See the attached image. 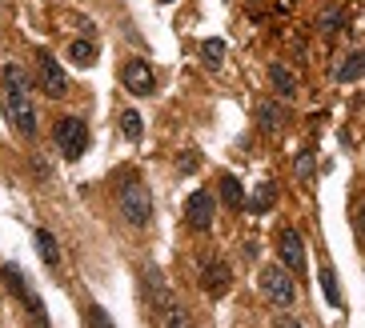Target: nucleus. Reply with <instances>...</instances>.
<instances>
[{
	"mask_svg": "<svg viewBox=\"0 0 365 328\" xmlns=\"http://www.w3.org/2000/svg\"><path fill=\"white\" fill-rule=\"evenodd\" d=\"M0 85H4V112H8V121L16 124L20 136H32L37 133V109H32V80H28V73L20 64H4Z\"/></svg>",
	"mask_w": 365,
	"mask_h": 328,
	"instance_id": "1",
	"label": "nucleus"
},
{
	"mask_svg": "<svg viewBox=\"0 0 365 328\" xmlns=\"http://www.w3.org/2000/svg\"><path fill=\"white\" fill-rule=\"evenodd\" d=\"M116 208H121V217H125L133 229H145V224L152 220V196H149V188H145L137 176L121 181V188H116Z\"/></svg>",
	"mask_w": 365,
	"mask_h": 328,
	"instance_id": "2",
	"label": "nucleus"
},
{
	"mask_svg": "<svg viewBox=\"0 0 365 328\" xmlns=\"http://www.w3.org/2000/svg\"><path fill=\"white\" fill-rule=\"evenodd\" d=\"M261 292H265V300H269V304L289 308V304L297 300V284H293L289 268H281V265L261 268Z\"/></svg>",
	"mask_w": 365,
	"mask_h": 328,
	"instance_id": "3",
	"label": "nucleus"
},
{
	"mask_svg": "<svg viewBox=\"0 0 365 328\" xmlns=\"http://www.w3.org/2000/svg\"><path fill=\"white\" fill-rule=\"evenodd\" d=\"M52 136H56V148H61L68 160L85 157L88 128H85V121H80V116H61V121H56V128H52Z\"/></svg>",
	"mask_w": 365,
	"mask_h": 328,
	"instance_id": "4",
	"label": "nucleus"
},
{
	"mask_svg": "<svg viewBox=\"0 0 365 328\" xmlns=\"http://www.w3.org/2000/svg\"><path fill=\"white\" fill-rule=\"evenodd\" d=\"M37 88H44V97L61 100L68 92V73L61 68V61L52 52H37Z\"/></svg>",
	"mask_w": 365,
	"mask_h": 328,
	"instance_id": "5",
	"label": "nucleus"
},
{
	"mask_svg": "<svg viewBox=\"0 0 365 328\" xmlns=\"http://www.w3.org/2000/svg\"><path fill=\"white\" fill-rule=\"evenodd\" d=\"M229 265L225 260H217V256H205L201 260V288L209 292V296H225V288H229Z\"/></svg>",
	"mask_w": 365,
	"mask_h": 328,
	"instance_id": "6",
	"label": "nucleus"
},
{
	"mask_svg": "<svg viewBox=\"0 0 365 328\" xmlns=\"http://www.w3.org/2000/svg\"><path fill=\"white\" fill-rule=\"evenodd\" d=\"M277 256H281V265L289 268V272H301L305 268V244H301V236H297L293 229L277 232Z\"/></svg>",
	"mask_w": 365,
	"mask_h": 328,
	"instance_id": "7",
	"label": "nucleus"
},
{
	"mask_svg": "<svg viewBox=\"0 0 365 328\" xmlns=\"http://www.w3.org/2000/svg\"><path fill=\"white\" fill-rule=\"evenodd\" d=\"M185 212H189V224L193 229H209L213 224V212H217V205H213V193H205V188H197V193L189 196V205H185Z\"/></svg>",
	"mask_w": 365,
	"mask_h": 328,
	"instance_id": "8",
	"label": "nucleus"
},
{
	"mask_svg": "<svg viewBox=\"0 0 365 328\" xmlns=\"http://www.w3.org/2000/svg\"><path fill=\"white\" fill-rule=\"evenodd\" d=\"M125 88L128 92H137V97H152V88H157V76L145 61H128L125 64Z\"/></svg>",
	"mask_w": 365,
	"mask_h": 328,
	"instance_id": "9",
	"label": "nucleus"
},
{
	"mask_svg": "<svg viewBox=\"0 0 365 328\" xmlns=\"http://www.w3.org/2000/svg\"><path fill=\"white\" fill-rule=\"evenodd\" d=\"M269 85L277 88V97H297V76L289 73V68H285V64H273V68H269Z\"/></svg>",
	"mask_w": 365,
	"mask_h": 328,
	"instance_id": "10",
	"label": "nucleus"
},
{
	"mask_svg": "<svg viewBox=\"0 0 365 328\" xmlns=\"http://www.w3.org/2000/svg\"><path fill=\"white\" fill-rule=\"evenodd\" d=\"M37 248H40V256H44V265L49 268L61 265V248H56V236H52L49 229H37Z\"/></svg>",
	"mask_w": 365,
	"mask_h": 328,
	"instance_id": "11",
	"label": "nucleus"
},
{
	"mask_svg": "<svg viewBox=\"0 0 365 328\" xmlns=\"http://www.w3.org/2000/svg\"><path fill=\"white\" fill-rule=\"evenodd\" d=\"M273 200H277V188H273V184H257V193H253V200H249V212L261 217V212L273 208Z\"/></svg>",
	"mask_w": 365,
	"mask_h": 328,
	"instance_id": "12",
	"label": "nucleus"
},
{
	"mask_svg": "<svg viewBox=\"0 0 365 328\" xmlns=\"http://www.w3.org/2000/svg\"><path fill=\"white\" fill-rule=\"evenodd\" d=\"M68 61H73L76 68H88V64L97 61V49H92L88 40H73V44H68Z\"/></svg>",
	"mask_w": 365,
	"mask_h": 328,
	"instance_id": "13",
	"label": "nucleus"
},
{
	"mask_svg": "<svg viewBox=\"0 0 365 328\" xmlns=\"http://www.w3.org/2000/svg\"><path fill=\"white\" fill-rule=\"evenodd\" d=\"M357 76H365V52H353L349 61L337 68V80H341V85H349V80H357Z\"/></svg>",
	"mask_w": 365,
	"mask_h": 328,
	"instance_id": "14",
	"label": "nucleus"
},
{
	"mask_svg": "<svg viewBox=\"0 0 365 328\" xmlns=\"http://www.w3.org/2000/svg\"><path fill=\"white\" fill-rule=\"evenodd\" d=\"M221 200H225L229 208H241V205H245V193H241V181H237V176H221Z\"/></svg>",
	"mask_w": 365,
	"mask_h": 328,
	"instance_id": "15",
	"label": "nucleus"
},
{
	"mask_svg": "<svg viewBox=\"0 0 365 328\" xmlns=\"http://www.w3.org/2000/svg\"><path fill=\"white\" fill-rule=\"evenodd\" d=\"M321 292H325V300L333 308H341V292H337V277H333V268L321 265Z\"/></svg>",
	"mask_w": 365,
	"mask_h": 328,
	"instance_id": "16",
	"label": "nucleus"
},
{
	"mask_svg": "<svg viewBox=\"0 0 365 328\" xmlns=\"http://www.w3.org/2000/svg\"><path fill=\"white\" fill-rule=\"evenodd\" d=\"M257 116H261L265 133H277V128H281V121H285V112H281L277 104H269V100H265L261 109H257Z\"/></svg>",
	"mask_w": 365,
	"mask_h": 328,
	"instance_id": "17",
	"label": "nucleus"
},
{
	"mask_svg": "<svg viewBox=\"0 0 365 328\" xmlns=\"http://www.w3.org/2000/svg\"><path fill=\"white\" fill-rule=\"evenodd\" d=\"M201 61L209 64V68H221V61H225V40H205V44H201Z\"/></svg>",
	"mask_w": 365,
	"mask_h": 328,
	"instance_id": "18",
	"label": "nucleus"
},
{
	"mask_svg": "<svg viewBox=\"0 0 365 328\" xmlns=\"http://www.w3.org/2000/svg\"><path fill=\"white\" fill-rule=\"evenodd\" d=\"M121 133H125L128 140H140V133H145V124H140V112L128 109L125 116H121Z\"/></svg>",
	"mask_w": 365,
	"mask_h": 328,
	"instance_id": "19",
	"label": "nucleus"
},
{
	"mask_svg": "<svg viewBox=\"0 0 365 328\" xmlns=\"http://www.w3.org/2000/svg\"><path fill=\"white\" fill-rule=\"evenodd\" d=\"M161 328H193V320H189V312H185L181 304H173V308L164 312V324Z\"/></svg>",
	"mask_w": 365,
	"mask_h": 328,
	"instance_id": "20",
	"label": "nucleus"
},
{
	"mask_svg": "<svg viewBox=\"0 0 365 328\" xmlns=\"http://www.w3.org/2000/svg\"><path fill=\"white\" fill-rule=\"evenodd\" d=\"M88 328H116V324H113V316H109V308L92 304V308H88Z\"/></svg>",
	"mask_w": 365,
	"mask_h": 328,
	"instance_id": "21",
	"label": "nucleus"
},
{
	"mask_svg": "<svg viewBox=\"0 0 365 328\" xmlns=\"http://www.w3.org/2000/svg\"><path fill=\"white\" fill-rule=\"evenodd\" d=\"M341 20H345V8H329V13L321 16V32H337Z\"/></svg>",
	"mask_w": 365,
	"mask_h": 328,
	"instance_id": "22",
	"label": "nucleus"
},
{
	"mask_svg": "<svg viewBox=\"0 0 365 328\" xmlns=\"http://www.w3.org/2000/svg\"><path fill=\"white\" fill-rule=\"evenodd\" d=\"M313 176V152H297V181Z\"/></svg>",
	"mask_w": 365,
	"mask_h": 328,
	"instance_id": "23",
	"label": "nucleus"
},
{
	"mask_svg": "<svg viewBox=\"0 0 365 328\" xmlns=\"http://www.w3.org/2000/svg\"><path fill=\"white\" fill-rule=\"evenodd\" d=\"M353 224H357V236H361V241H365V205L357 208V217H353Z\"/></svg>",
	"mask_w": 365,
	"mask_h": 328,
	"instance_id": "24",
	"label": "nucleus"
},
{
	"mask_svg": "<svg viewBox=\"0 0 365 328\" xmlns=\"http://www.w3.org/2000/svg\"><path fill=\"white\" fill-rule=\"evenodd\" d=\"M281 328H301V324H297V320H281Z\"/></svg>",
	"mask_w": 365,
	"mask_h": 328,
	"instance_id": "25",
	"label": "nucleus"
},
{
	"mask_svg": "<svg viewBox=\"0 0 365 328\" xmlns=\"http://www.w3.org/2000/svg\"><path fill=\"white\" fill-rule=\"evenodd\" d=\"M164 4H173V0H164Z\"/></svg>",
	"mask_w": 365,
	"mask_h": 328,
	"instance_id": "26",
	"label": "nucleus"
}]
</instances>
